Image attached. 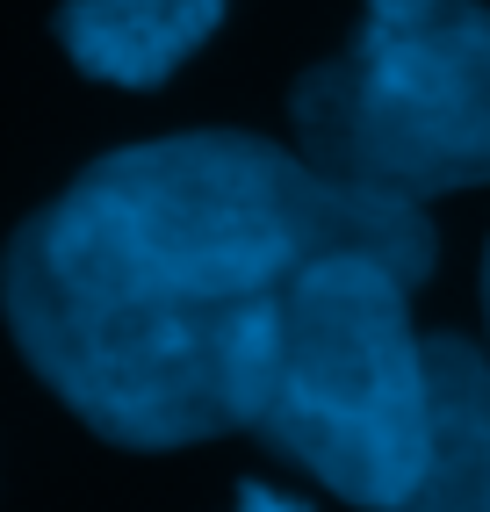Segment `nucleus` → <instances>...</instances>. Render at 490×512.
Here are the masks:
<instances>
[{
    "instance_id": "5",
    "label": "nucleus",
    "mask_w": 490,
    "mask_h": 512,
    "mask_svg": "<svg viewBox=\"0 0 490 512\" xmlns=\"http://www.w3.org/2000/svg\"><path fill=\"white\" fill-rule=\"evenodd\" d=\"M224 0H65L58 44L80 73L109 87H159L209 44Z\"/></svg>"
},
{
    "instance_id": "2",
    "label": "nucleus",
    "mask_w": 490,
    "mask_h": 512,
    "mask_svg": "<svg viewBox=\"0 0 490 512\" xmlns=\"http://www.w3.org/2000/svg\"><path fill=\"white\" fill-rule=\"evenodd\" d=\"M411 275L382 253H325L282 303L253 433L325 491L397 512L426 469L433 383Z\"/></svg>"
},
{
    "instance_id": "1",
    "label": "nucleus",
    "mask_w": 490,
    "mask_h": 512,
    "mask_svg": "<svg viewBox=\"0 0 490 512\" xmlns=\"http://www.w3.org/2000/svg\"><path fill=\"white\" fill-rule=\"evenodd\" d=\"M325 253H382L426 282L433 224L267 138L188 130L94 159L44 202L0 260V303L101 440L188 448L253 426L282 303Z\"/></svg>"
},
{
    "instance_id": "4",
    "label": "nucleus",
    "mask_w": 490,
    "mask_h": 512,
    "mask_svg": "<svg viewBox=\"0 0 490 512\" xmlns=\"http://www.w3.org/2000/svg\"><path fill=\"white\" fill-rule=\"evenodd\" d=\"M426 469L397 512H490V361L462 332H426Z\"/></svg>"
},
{
    "instance_id": "6",
    "label": "nucleus",
    "mask_w": 490,
    "mask_h": 512,
    "mask_svg": "<svg viewBox=\"0 0 490 512\" xmlns=\"http://www.w3.org/2000/svg\"><path fill=\"white\" fill-rule=\"evenodd\" d=\"M231 512H310V505H296V498H282V491H267V484H245Z\"/></svg>"
},
{
    "instance_id": "7",
    "label": "nucleus",
    "mask_w": 490,
    "mask_h": 512,
    "mask_svg": "<svg viewBox=\"0 0 490 512\" xmlns=\"http://www.w3.org/2000/svg\"><path fill=\"white\" fill-rule=\"evenodd\" d=\"M483 311H490V253H483Z\"/></svg>"
},
{
    "instance_id": "3",
    "label": "nucleus",
    "mask_w": 490,
    "mask_h": 512,
    "mask_svg": "<svg viewBox=\"0 0 490 512\" xmlns=\"http://www.w3.org/2000/svg\"><path fill=\"white\" fill-rule=\"evenodd\" d=\"M289 123L318 174L375 195L490 181V8L368 0L361 37L296 80Z\"/></svg>"
}]
</instances>
